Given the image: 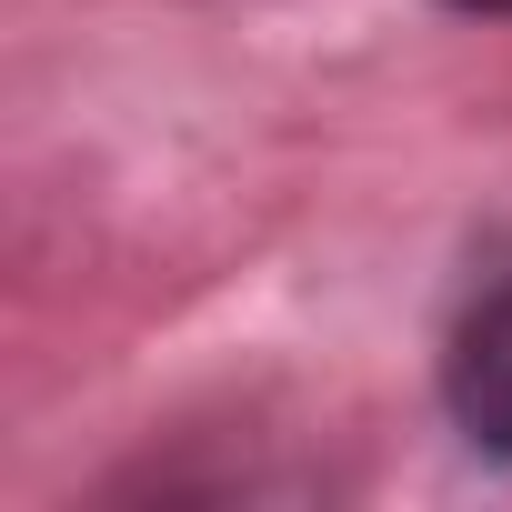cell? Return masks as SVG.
I'll return each instance as SVG.
<instances>
[{"label": "cell", "instance_id": "1", "mask_svg": "<svg viewBox=\"0 0 512 512\" xmlns=\"http://www.w3.org/2000/svg\"><path fill=\"white\" fill-rule=\"evenodd\" d=\"M442 412L472 452L512 462V272L472 292V312L442 342Z\"/></svg>", "mask_w": 512, "mask_h": 512}, {"label": "cell", "instance_id": "2", "mask_svg": "<svg viewBox=\"0 0 512 512\" xmlns=\"http://www.w3.org/2000/svg\"><path fill=\"white\" fill-rule=\"evenodd\" d=\"M452 11H512V0H452Z\"/></svg>", "mask_w": 512, "mask_h": 512}]
</instances>
